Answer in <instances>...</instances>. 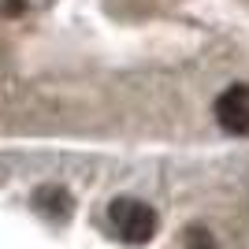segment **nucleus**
<instances>
[{
  "mask_svg": "<svg viewBox=\"0 0 249 249\" xmlns=\"http://www.w3.org/2000/svg\"><path fill=\"white\" fill-rule=\"evenodd\" d=\"M108 223H112V231L126 246H145V242H153L156 227H160L153 205H145V201H138V197H115L112 205H108Z\"/></svg>",
  "mask_w": 249,
  "mask_h": 249,
  "instance_id": "f257e3e1",
  "label": "nucleus"
},
{
  "mask_svg": "<svg viewBox=\"0 0 249 249\" xmlns=\"http://www.w3.org/2000/svg\"><path fill=\"white\" fill-rule=\"evenodd\" d=\"M34 201H37V208H41L45 216H67V212H71V197H67V190H60V186H41L34 194Z\"/></svg>",
  "mask_w": 249,
  "mask_h": 249,
  "instance_id": "7ed1b4c3",
  "label": "nucleus"
},
{
  "mask_svg": "<svg viewBox=\"0 0 249 249\" xmlns=\"http://www.w3.org/2000/svg\"><path fill=\"white\" fill-rule=\"evenodd\" d=\"M216 123L227 130V134H249V82H234L227 86L223 93L216 97Z\"/></svg>",
  "mask_w": 249,
  "mask_h": 249,
  "instance_id": "f03ea898",
  "label": "nucleus"
},
{
  "mask_svg": "<svg viewBox=\"0 0 249 249\" xmlns=\"http://www.w3.org/2000/svg\"><path fill=\"white\" fill-rule=\"evenodd\" d=\"M182 242H186V249H219V246H216V238H212V231H208V227H201V223L186 227Z\"/></svg>",
  "mask_w": 249,
  "mask_h": 249,
  "instance_id": "20e7f679",
  "label": "nucleus"
}]
</instances>
